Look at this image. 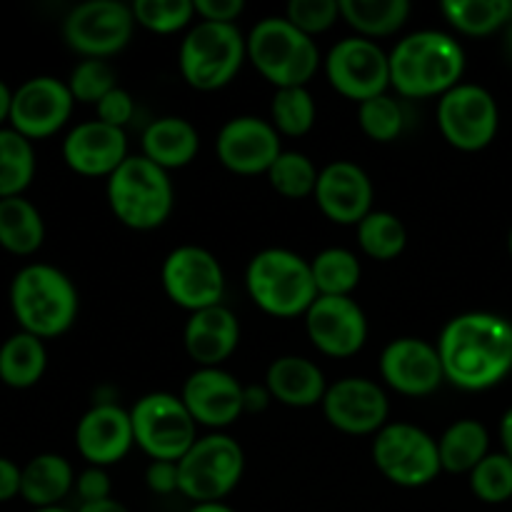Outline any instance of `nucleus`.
<instances>
[{"instance_id":"obj_1","label":"nucleus","mask_w":512,"mask_h":512,"mask_svg":"<svg viewBox=\"0 0 512 512\" xmlns=\"http://www.w3.org/2000/svg\"><path fill=\"white\" fill-rule=\"evenodd\" d=\"M445 383L483 393L503 383L512 370V323L503 315L460 313L438 338Z\"/></svg>"},{"instance_id":"obj_2","label":"nucleus","mask_w":512,"mask_h":512,"mask_svg":"<svg viewBox=\"0 0 512 512\" xmlns=\"http://www.w3.org/2000/svg\"><path fill=\"white\" fill-rule=\"evenodd\" d=\"M463 73V45L443 30L410 33L390 50V88L403 98H443Z\"/></svg>"},{"instance_id":"obj_3","label":"nucleus","mask_w":512,"mask_h":512,"mask_svg":"<svg viewBox=\"0 0 512 512\" xmlns=\"http://www.w3.org/2000/svg\"><path fill=\"white\" fill-rule=\"evenodd\" d=\"M10 310L23 333L40 340L60 338L78 320V288L55 265L30 263L10 283Z\"/></svg>"},{"instance_id":"obj_4","label":"nucleus","mask_w":512,"mask_h":512,"mask_svg":"<svg viewBox=\"0 0 512 512\" xmlns=\"http://www.w3.org/2000/svg\"><path fill=\"white\" fill-rule=\"evenodd\" d=\"M250 300L273 318H298L318 300L310 260L288 248H265L245 268Z\"/></svg>"},{"instance_id":"obj_5","label":"nucleus","mask_w":512,"mask_h":512,"mask_svg":"<svg viewBox=\"0 0 512 512\" xmlns=\"http://www.w3.org/2000/svg\"><path fill=\"white\" fill-rule=\"evenodd\" d=\"M248 60L275 90L308 88L320 68V50L315 38L300 33L285 15H273L250 30Z\"/></svg>"},{"instance_id":"obj_6","label":"nucleus","mask_w":512,"mask_h":512,"mask_svg":"<svg viewBox=\"0 0 512 512\" xmlns=\"http://www.w3.org/2000/svg\"><path fill=\"white\" fill-rule=\"evenodd\" d=\"M108 205L115 218L130 230H155L170 218L175 188L168 170L143 155H130L108 178Z\"/></svg>"},{"instance_id":"obj_7","label":"nucleus","mask_w":512,"mask_h":512,"mask_svg":"<svg viewBox=\"0 0 512 512\" xmlns=\"http://www.w3.org/2000/svg\"><path fill=\"white\" fill-rule=\"evenodd\" d=\"M248 60V38L238 25L198 20L178 50V68L185 83L203 93L225 88Z\"/></svg>"},{"instance_id":"obj_8","label":"nucleus","mask_w":512,"mask_h":512,"mask_svg":"<svg viewBox=\"0 0 512 512\" xmlns=\"http://www.w3.org/2000/svg\"><path fill=\"white\" fill-rule=\"evenodd\" d=\"M180 493L198 503H223L245 473V453L238 440L225 433L205 435L178 463Z\"/></svg>"},{"instance_id":"obj_9","label":"nucleus","mask_w":512,"mask_h":512,"mask_svg":"<svg viewBox=\"0 0 512 512\" xmlns=\"http://www.w3.org/2000/svg\"><path fill=\"white\" fill-rule=\"evenodd\" d=\"M135 445L150 460L180 463L198 440V423L180 395L148 393L130 408Z\"/></svg>"},{"instance_id":"obj_10","label":"nucleus","mask_w":512,"mask_h":512,"mask_svg":"<svg viewBox=\"0 0 512 512\" xmlns=\"http://www.w3.org/2000/svg\"><path fill=\"white\" fill-rule=\"evenodd\" d=\"M373 463L398 488H425L443 473L438 440L410 423H388L375 435Z\"/></svg>"},{"instance_id":"obj_11","label":"nucleus","mask_w":512,"mask_h":512,"mask_svg":"<svg viewBox=\"0 0 512 512\" xmlns=\"http://www.w3.org/2000/svg\"><path fill=\"white\" fill-rule=\"evenodd\" d=\"M133 8L118 0H88L65 15L63 38L83 58L105 60L130 43L135 30Z\"/></svg>"},{"instance_id":"obj_12","label":"nucleus","mask_w":512,"mask_h":512,"mask_svg":"<svg viewBox=\"0 0 512 512\" xmlns=\"http://www.w3.org/2000/svg\"><path fill=\"white\" fill-rule=\"evenodd\" d=\"M438 128L455 150H485L500 128V110L493 93L475 83H460L448 90L438 100Z\"/></svg>"},{"instance_id":"obj_13","label":"nucleus","mask_w":512,"mask_h":512,"mask_svg":"<svg viewBox=\"0 0 512 512\" xmlns=\"http://www.w3.org/2000/svg\"><path fill=\"white\" fill-rule=\"evenodd\" d=\"M165 295L188 313L223 305L225 273L220 260L200 245H180L170 250L160 268Z\"/></svg>"},{"instance_id":"obj_14","label":"nucleus","mask_w":512,"mask_h":512,"mask_svg":"<svg viewBox=\"0 0 512 512\" xmlns=\"http://www.w3.org/2000/svg\"><path fill=\"white\" fill-rule=\"evenodd\" d=\"M325 75L335 93L360 105L390 88V53L358 35L338 40L325 58Z\"/></svg>"},{"instance_id":"obj_15","label":"nucleus","mask_w":512,"mask_h":512,"mask_svg":"<svg viewBox=\"0 0 512 512\" xmlns=\"http://www.w3.org/2000/svg\"><path fill=\"white\" fill-rule=\"evenodd\" d=\"M75 98L65 80L53 75H35L13 90L10 128L28 140H43L65 128L73 115Z\"/></svg>"},{"instance_id":"obj_16","label":"nucleus","mask_w":512,"mask_h":512,"mask_svg":"<svg viewBox=\"0 0 512 512\" xmlns=\"http://www.w3.org/2000/svg\"><path fill=\"white\" fill-rule=\"evenodd\" d=\"M305 333L328 358H353L368 343V318L353 298L318 295L305 313Z\"/></svg>"},{"instance_id":"obj_17","label":"nucleus","mask_w":512,"mask_h":512,"mask_svg":"<svg viewBox=\"0 0 512 512\" xmlns=\"http://www.w3.org/2000/svg\"><path fill=\"white\" fill-rule=\"evenodd\" d=\"M323 415L345 435H378L388 425L390 403L375 380L343 378L328 385Z\"/></svg>"},{"instance_id":"obj_18","label":"nucleus","mask_w":512,"mask_h":512,"mask_svg":"<svg viewBox=\"0 0 512 512\" xmlns=\"http://www.w3.org/2000/svg\"><path fill=\"white\" fill-rule=\"evenodd\" d=\"M215 153L230 173L260 175L268 173L270 165L280 158L283 145H280V133L270 120L258 118V115H238L220 128Z\"/></svg>"},{"instance_id":"obj_19","label":"nucleus","mask_w":512,"mask_h":512,"mask_svg":"<svg viewBox=\"0 0 512 512\" xmlns=\"http://www.w3.org/2000/svg\"><path fill=\"white\" fill-rule=\"evenodd\" d=\"M385 385L408 398L433 395L445 383L438 345L423 338H395L380 353Z\"/></svg>"},{"instance_id":"obj_20","label":"nucleus","mask_w":512,"mask_h":512,"mask_svg":"<svg viewBox=\"0 0 512 512\" xmlns=\"http://www.w3.org/2000/svg\"><path fill=\"white\" fill-rule=\"evenodd\" d=\"M373 195V180L358 163L335 160L320 170L313 198L330 223L358 228L360 220L373 213Z\"/></svg>"},{"instance_id":"obj_21","label":"nucleus","mask_w":512,"mask_h":512,"mask_svg":"<svg viewBox=\"0 0 512 512\" xmlns=\"http://www.w3.org/2000/svg\"><path fill=\"white\" fill-rule=\"evenodd\" d=\"M245 385L223 368H198L183 385L180 400L203 428H230L245 413Z\"/></svg>"},{"instance_id":"obj_22","label":"nucleus","mask_w":512,"mask_h":512,"mask_svg":"<svg viewBox=\"0 0 512 512\" xmlns=\"http://www.w3.org/2000/svg\"><path fill=\"white\" fill-rule=\"evenodd\" d=\"M135 445L130 410L115 403H98L78 420L75 448L90 468H108L120 463Z\"/></svg>"},{"instance_id":"obj_23","label":"nucleus","mask_w":512,"mask_h":512,"mask_svg":"<svg viewBox=\"0 0 512 512\" xmlns=\"http://www.w3.org/2000/svg\"><path fill=\"white\" fill-rule=\"evenodd\" d=\"M125 130L95 120L78 123L63 140V160L83 178H110L128 160Z\"/></svg>"},{"instance_id":"obj_24","label":"nucleus","mask_w":512,"mask_h":512,"mask_svg":"<svg viewBox=\"0 0 512 512\" xmlns=\"http://www.w3.org/2000/svg\"><path fill=\"white\" fill-rule=\"evenodd\" d=\"M185 353L198 368H220L238 350L240 323L225 305L190 313L183 330Z\"/></svg>"},{"instance_id":"obj_25","label":"nucleus","mask_w":512,"mask_h":512,"mask_svg":"<svg viewBox=\"0 0 512 512\" xmlns=\"http://www.w3.org/2000/svg\"><path fill=\"white\" fill-rule=\"evenodd\" d=\"M265 388L280 405L298 410L323 405L325 393H328L323 370L313 360L300 358V355H283L273 360L265 373Z\"/></svg>"},{"instance_id":"obj_26","label":"nucleus","mask_w":512,"mask_h":512,"mask_svg":"<svg viewBox=\"0 0 512 512\" xmlns=\"http://www.w3.org/2000/svg\"><path fill=\"white\" fill-rule=\"evenodd\" d=\"M200 133L190 120L165 115L153 120L143 133V158L163 170H180L198 158Z\"/></svg>"},{"instance_id":"obj_27","label":"nucleus","mask_w":512,"mask_h":512,"mask_svg":"<svg viewBox=\"0 0 512 512\" xmlns=\"http://www.w3.org/2000/svg\"><path fill=\"white\" fill-rule=\"evenodd\" d=\"M75 488L73 465L58 453H43L28 460L20 480V498L35 510L58 508L60 500Z\"/></svg>"},{"instance_id":"obj_28","label":"nucleus","mask_w":512,"mask_h":512,"mask_svg":"<svg viewBox=\"0 0 512 512\" xmlns=\"http://www.w3.org/2000/svg\"><path fill=\"white\" fill-rule=\"evenodd\" d=\"M440 463L445 473L463 475L473 473L480 460L490 455V435L480 420H455L438 440Z\"/></svg>"},{"instance_id":"obj_29","label":"nucleus","mask_w":512,"mask_h":512,"mask_svg":"<svg viewBox=\"0 0 512 512\" xmlns=\"http://www.w3.org/2000/svg\"><path fill=\"white\" fill-rule=\"evenodd\" d=\"M48 368V350L40 338L15 333L0 345V383L13 390H28L40 383Z\"/></svg>"},{"instance_id":"obj_30","label":"nucleus","mask_w":512,"mask_h":512,"mask_svg":"<svg viewBox=\"0 0 512 512\" xmlns=\"http://www.w3.org/2000/svg\"><path fill=\"white\" fill-rule=\"evenodd\" d=\"M408 0H340V18L358 33V38H388L410 18Z\"/></svg>"},{"instance_id":"obj_31","label":"nucleus","mask_w":512,"mask_h":512,"mask_svg":"<svg viewBox=\"0 0 512 512\" xmlns=\"http://www.w3.org/2000/svg\"><path fill=\"white\" fill-rule=\"evenodd\" d=\"M43 240V215L28 198L18 195L0 200V248L13 255H33Z\"/></svg>"},{"instance_id":"obj_32","label":"nucleus","mask_w":512,"mask_h":512,"mask_svg":"<svg viewBox=\"0 0 512 512\" xmlns=\"http://www.w3.org/2000/svg\"><path fill=\"white\" fill-rule=\"evenodd\" d=\"M440 13L458 33L483 38L512 23V0H448Z\"/></svg>"},{"instance_id":"obj_33","label":"nucleus","mask_w":512,"mask_h":512,"mask_svg":"<svg viewBox=\"0 0 512 512\" xmlns=\"http://www.w3.org/2000/svg\"><path fill=\"white\" fill-rule=\"evenodd\" d=\"M315 288L325 298H353V290L363 278V265L353 250L325 248L310 260Z\"/></svg>"},{"instance_id":"obj_34","label":"nucleus","mask_w":512,"mask_h":512,"mask_svg":"<svg viewBox=\"0 0 512 512\" xmlns=\"http://www.w3.org/2000/svg\"><path fill=\"white\" fill-rule=\"evenodd\" d=\"M35 178L33 140L13 128H0V200L18 198Z\"/></svg>"},{"instance_id":"obj_35","label":"nucleus","mask_w":512,"mask_h":512,"mask_svg":"<svg viewBox=\"0 0 512 512\" xmlns=\"http://www.w3.org/2000/svg\"><path fill=\"white\" fill-rule=\"evenodd\" d=\"M358 245L368 258L388 263L403 255L408 245V230L403 220L388 210H373L358 223Z\"/></svg>"},{"instance_id":"obj_36","label":"nucleus","mask_w":512,"mask_h":512,"mask_svg":"<svg viewBox=\"0 0 512 512\" xmlns=\"http://www.w3.org/2000/svg\"><path fill=\"white\" fill-rule=\"evenodd\" d=\"M318 108L308 88H280L270 103V123L285 138H303L313 130Z\"/></svg>"},{"instance_id":"obj_37","label":"nucleus","mask_w":512,"mask_h":512,"mask_svg":"<svg viewBox=\"0 0 512 512\" xmlns=\"http://www.w3.org/2000/svg\"><path fill=\"white\" fill-rule=\"evenodd\" d=\"M265 175H268L270 188L278 195L288 200H303L315 193L320 170L315 168V163L305 153L283 150Z\"/></svg>"},{"instance_id":"obj_38","label":"nucleus","mask_w":512,"mask_h":512,"mask_svg":"<svg viewBox=\"0 0 512 512\" xmlns=\"http://www.w3.org/2000/svg\"><path fill=\"white\" fill-rule=\"evenodd\" d=\"M130 8L140 28L158 35L178 33L195 20L193 0H135Z\"/></svg>"},{"instance_id":"obj_39","label":"nucleus","mask_w":512,"mask_h":512,"mask_svg":"<svg viewBox=\"0 0 512 512\" xmlns=\"http://www.w3.org/2000/svg\"><path fill=\"white\" fill-rule=\"evenodd\" d=\"M358 123L360 130L375 143H393L405 128L403 105L388 93L365 100L358 105Z\"/></svg>"},{"instance_id":"obj_40","label":"nucleus","mask_w":512,"mask_h":512,"mask_svg":"<svg viewBox=\"0 0 512 512\" xmlns=\"http://www.w3.org/2000/svg\"><path fill=\"white\" fill-rule=\"evenodd\" d=\"M468 478L470 490L483 503L500 505L512 500V460L505 453H490Z\"/></svg>"},{"instance_id":"obj_41","label":"nucleus","mask_w":512,"mask_h":512,"mask_svg":"<svg viewBox=\"0 0 512 512\" xmlns=\"http://www.w3.org/2000/svg\"><path fill=\"white\" fill-rule=\"evenodd\" d=\"M68 88L73 93L75 103L98 105L110 90L118 88V78H115V70L105 60L85 58L70 73Z\"/></svg>"},{"instance_id":"obj_42","label":"nucleus","mask_w":512,"mask_h":512,"mask_svg":"<svg viewBox=\"0 0 512 512\" xmlns=\"http://www.w3.org/2000/svg\"><path fill=\"white\" fill-rule=\"evenodd\" d=\"M338 18L340 0H290L285 8V20L310 38L333 28Z\"/></svg>"},{"instance_id":"obj_43","label":"nucleus","mask_w":512,"mask_h":512,"mask_svg":"<svg viewBox=\"0 0 512 512\" xmlns=\"http://www.w3.org/2000/svg\"><path fill=\"white\" fill-rule=\"evenodd\" d=\"M95 115H98L100 123L125 130V125H128L135 115L133 95L118 85V88L110 90V93L105 95L98 105H95Z\"/></svg>"},{"instance_id":"obj_44","label":"nucleus","mask_w":512,"mask_h":512,"mask_svg":"<svg viewBox=\"0 0 512 512\" xmlns=\"http://www.w3.org/2000/svg\"><path fill=\"white\" fill-rule=\"evenodd\" d=\"M145 485L155 495H173L180 493V473L178 463L170 460H153L145 470Z\"/></svg>"},{"instance_id":"obj_45","label":"nucleus","mask_w":512,"mask_h":512,"mask_svg":"<svg viewBox=\"0 0 512 512\" xmlns=\"http://www.w3.org/2000/svg\"><path fill=\"white\" fill-rule=\"evenodd\" d=\"M75 493H78L80 505L100 503L110 498V478L105 468H88L75 478Z\"/></svg>"},{"instance_id":"obj_46","label":"nucleus","mask_w":512,"mask_h":512,"mask_svg":"<svg viewBox=\"0 0 512 512\" xmlns=\"http://www.w3.org/2000/svg\"><path fill=\"white\" fill-rule=\"evenodd\" d=\"M245 13L243 0H195V15L205 23H228L235 25V20Z\"/></svg>"},{"instance_id":"obj_47","label":"nucleus","mask_w":512,"mask_h":512,"mask_svg":"<svg viewBox=\"0 0 512 512\" xmlns=\"http://www.w3.org/2000/svg\"><path fill=\"white\" fill-rule=\"evenodd\" d=\"M20 480H23V468H18L10 458H0V503L18 498Z\"/></svg>"},{"instance_id":"obj_48","label":"nucleus","mask_w":512,"mask_h":512,"mask_svg":"<svg viewBox=\"0 0 512 512\" xmlns=\"http://www.w3.org/2000/svg\"><path fill=\"white\" fill-rule=\"evenodd\" d=\"M270 400H273V395H270V390L265 385H245V413H263L270 405Z\"/></svg>"},{"instance_id":"obj_49","label":"nucleus","mask_w":512,"mask_h":512,"mask_svg":"<svg viewBox=\"0 0 512 512\" xmlns=\"http://www.w3.org/2000/svg\"><path fill=\"white\" fill-rule=\"evenodd\" d=\"M78 512H130V510L125 508L120 500L108 498V500H100V503H83L78 508Z\"/></svg>"},{"instance_id":"obj_50","label":"nucleus","mask_w":512,"mask_h":512,"mask_svg":"<svg viewBox=\"0 0 512 512\" xmlns=\"http://www.w3.org/2000/svg\"><path fill=\"white\" fill-rule=\"evenodd\" d=\"M500 440H503V453L512 460V408L500 420Z\"/></svg>"},{"instance_id":"obj_51","label":"nucleus","mask_w":512,"mask_h":512,"mask_svg":"<svg viewBox=\"0 0 512 512\" xmlns=\"http://www.w3.org/2000/svg\"><path fill=\"white\" fill-rule=\"evenodd\" d=\"M10 105H13V90L5 80H0V125L10 118Z\"/></svg>"},{"instance_id":"obj_52","label":"nucleus","mask_w":512,"mask_h":512,"mask_svg":"<svg viewBox=\"0 0 512 512\" xmlns=\"http://www.w3.org/2000/svg\"><path fill=\"white\" fill-rule=\"evenodd\" d=\"M190 512H235V510L225 503H198Z\"/></svg>"},{"instance_id":"obj_53","label":"nucleus","mask_w":512,"mask_h":512,"mask_svg":"<svg viewBox=\"0 0 512 512\" xmlns=\"http://www.w3.org/2000/svg\"><path fill=\"white\" fill-rule=\"evenodd\" d=\"M505 50H508V58L512 60V23L508 25V35H505Z\"/></svg>"},{"instance_id":"obj_54","label":"nucleus","mask_w":512,"mask_h":512,"mask_svg":"<svg viewBox=\"0 0 512 512\" xmlns=\"http://www.w3.org/2000/svg\"><path fill=\"white\" fill-rule=\"evenodd\" d=\"M33 512H70V510H65V508H40V510H33Z\"/></svg>"},{"instance_id":"obj_55","label":"nucleus","mask_w":512,"mask_h":512,"mask_svg":"<svg viewBox=\"0 0 512 512\" xmlns=\"http://www.w3.org/2000/svg\"><path fill=\"white\" fill-rule=\"evenodd\" d=\"M508 250H510V258H512V228H510V235H508Z\"/></svg>"}]
</instances>
